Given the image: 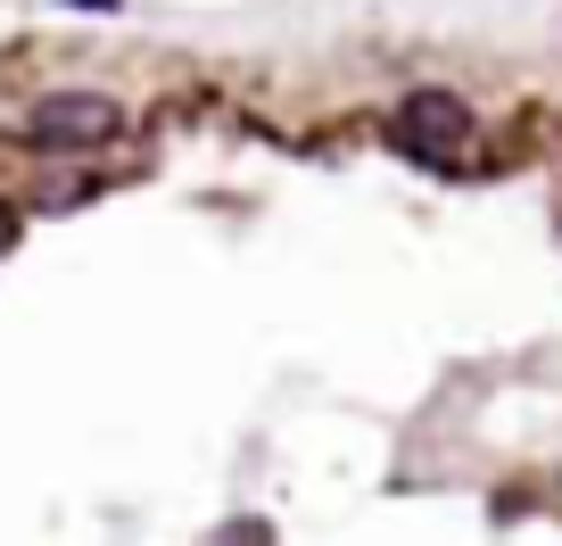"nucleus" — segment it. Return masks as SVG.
I'll return each instance as SVG.
<instances>
[{
	"label": "nucleus",
	"mask_w": 562,
	"mask_h": 546,
	"mask_svg": "<svg viewBox=\"0 0 562 546\" xmlns=\"http://www.w3.org/2000/svg\"><path fill=\"white\" fill-rule=\"evenodd\" d=\"M389 142L405 149L414 166H472V142H480V124L472 108L456 100V91H414V100H397V116H389Z\"/></svg>",
	"instance_id": "obj_1"
},
{
	"label": "nucleus",
	"mask_w": 562,
	"mask_h": 546,
	"mask_svg": "<svg viewBox=\"0 0 562 546\" xmlns=\"http://www.w3.org/2000/svg\"><path fill=\"white\" fill-rule=\"evenodd\" d=\"M67 9H116V0H67Z\"/></svg>",
	"instance_id": "obj_3"
},
{
	"label": "nucleus",
	"mask_w": 562,
	"mask_h": 546,
	"mask_svg": "<svg viewBox=\"0 0 562 546\" xmlns=\"http://www.w3.org/2000/svg\"><path fill=\"white\" fill-rule=\"evenodd\" d=\"M124 133V108L108 91H50L25 108V142L34 149H108Z\"/></svg>",
	"instance_id": "obj_2"
},
{
	"label": "nucleus",
	"mask_w": 562,
	"mask_h": 546,
	"mask_svg": "<svg viewBox=\"0 0 562 546\" xmlns=\"http://www.w3.org/2000/svg\"><path fill=\"white\" fill-rule=\"evenodd\" d=\"M9 241H18V224H9V215H0V248H9Z\"/></svg>",
	"instance_id": "obj_4"
}]
</instances>
